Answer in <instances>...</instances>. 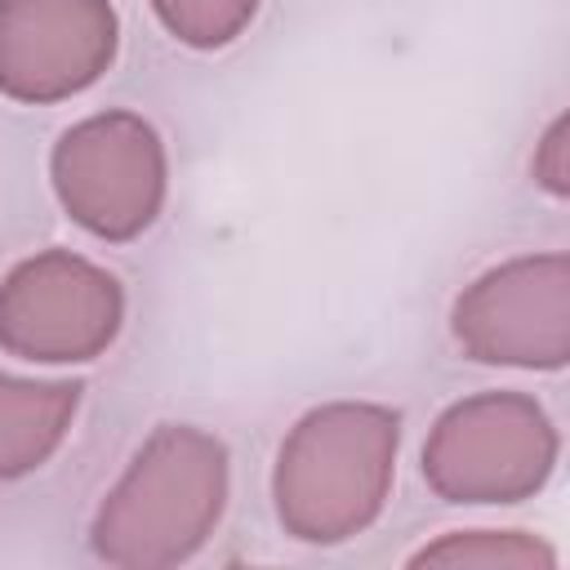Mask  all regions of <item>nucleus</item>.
Returning a JSON list of instances; mask_svg holds the SVG:
<instances>
[{
    "label": "nucleus",
    "instance_id": "nucleus-1",
    "mask_svg": "<svg viewBox=\"0 0 570 570\" xmlns=\"http://www.w3.org/2000/svg\"><path fill=\"white\" fill-rule=\"evenodd\" d=\"M232 454L200 423H160L134 450L89 521V552L116 570L191 561L227 517Z\"/></svg>",
    "mask_w": 570,
    "mask_h": 570
},
{
    "label": "nucleus",
    "instance_id": "nucleus-2",
    "mask_svg": "<svg viewBox=\"0 0 570 570\" xmlns=\"http://www.w3.org/2000/svg\"><path fill=\"white\" fill-rule=\"evenodd\" d=\"M401 410L379 401L312 405L272 463V508L289 539L334 548L365 534L396 481Z\"/></svg>",
    "mask_w": 570,
    "mask_h": 570
},
{
    "label": "nucleus",
    "instance_id": "nucleus-3",
    "mask_svg": "<svg viewBox=\"0 0 570 570\" xmlns=\"http://www.w3.org/2000/svg\"><path fill=\"white\" fill-rule=\"evenodd\" d=\"M561 459V432L530 392H476L436 414L419 468L454 508H512L534 499Z\"/></svg>",
    "mask_w": 570,
    "mask_h": 570
},
{
    "label": "nucleus",
    "instance_id": "nucleus-4",
    "mask_svg": "<svg viewBox=\"0 0 570 570\" xmlns=\"http://www.w3.org/2000/svg\"><path fill=\"white\" fill-rule=\"evenodd\" d=\"M49 187L62 214L107 245L138 240L165 209L169 151L160 129L125 107L67 125L49 151Z\"/></svg>",
    "mask_w": 570,
    "mask_h": 570
},
{
    "label": "nucleus",
    "instance_id": "nucleus-5",
    "mask_svg": "<svg viewBox=\"0 0 570 570\" xmlns=\"http://www.w3.org/2000/svg\"><path fill=\"white\" fill-rule=\"evenodd\" d=\"M120 330V276L76 249H36L0 281V352L27 365H89Z\"/></svg>",
    "mask_w": 570,
    "mask_h": 570
},
{
    "label": "nucleus",
    "instance_id": "nucleus-6",
    "mask_svg": "<svg viewBox=\"0 0 570 570\" xmlns=\"http://www.w3.org/2000/svg\"><path fill=\"white\" fill-rule=\"evenodd\" d=\"M450 334L476 365L566 370L570 361V258L517 254L472 276L450 307Z\"/></svg>",
    "mask_w": 570,
    "mask_h": 570
},
{
    "label": "nucleus",
    "instance_id": "nucleus-7",
    "mask_svg": "<svg viewBox=\"0 0 570 570\" xmlns=\"http://www.w3.org/2000/svg\"><path fill=\"white\" fill-rule=\"evenodd\" d=\"M120 53L111 0H0V98L49 107L94 89Z\"/></svg>",
    "mask_w": 570,
    "mask_h": 570
},
{
    "label": "nucleus",
    "instance_id": "nucleus-8",
    "mask_svg": "<svg viewBox=\"0 0 570 570\" xmlns=\"http://www.w3.org/2000/svg\"><path fill=\"white\" fill-rule=\"evenodd\" d=\"M80 379H18L0 370V481L40 472L76 428Z\"/></svg>",
    "mask_w": 570,
    "mask_h": 570
},
{
    "label": "nucleus",
    "instance_id": "nucleus-9",
    "mask_svg": "<svg viewBox=\"0 0 570 570\" xmlns=\"http://www.w3.org/2000/svg\"><path fill=\"white\" fill-rule=\"evenodd\" d=\"M410 566H521V570H552L557 566V552L525 534V530H450L432 543H423Z\"/></svg>",
    "mask_w": 570,
    "mask_h": 570
},
{
    "label": "nucleus",
    "instance_id": "nucleus-10",
    "mask_svg": "<svg viewBox=\"0 0 570 570\" xmlns=\"http://www.w3.org/2000/svg\"><path fill=\"white\" fill-rule=\"evenodd\" d=\"M263 0H151L156 22L187 49L214 53L249 31Z\"/></svg>",
    "mask_w": 570,
    "mask_h": 570
},
{
    "label": "nucleus",
    "instance_id": "nucleus-11",
    "mask_svg": "<svg viewBox=\"0 0 570 570\" xmlns=\"http://www.w3.org/2000/svg\"><path fill=\"white\" fill-rule=\"evenodd\" d=\"M566 138H570V125H566V116H557L543 129V138L534 142V160H530L534 183L543 191H552V196H566L570 191V142Z\"/></svg>",
    "mask_w": 570,
    "mask_h": 570
}]
</instances>
